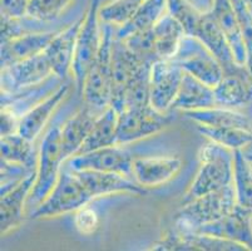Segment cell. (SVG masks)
Listing matches in <instances>:
<instances>
[{"label": "cell", "instance_id": "1", "mask_svg": "<svg viewBox=\"0 0 252 251\" xmlns=\"http://www.w3.org/2000/svg\"><path fill=\"white\" fill-rule=\"evenodd\" d=\"M200 167L182 205L233 183V151L210 141L200 149Z\"/></svg>", "mask_w": 252, "mask_h": 251}, {"label": "cell", "instance_id": "2", "mask_svg": "<svg viewBox=\"0 0 252 251\" xmlns=\"http://www.w3.org/2000/svg\"><path fill=\"white\" fill-rule=\"evenodd\" d=\"M102 43L94 63L84 79V103L98 112H103L111 106L112 101V44H113L114 25L102 23Z\"/></svg>", "mask_w": 252, "mask_h": 251}, {"label": "cell", "instance_id": "3", "mask_svg": "<svg viewBox=\"0 0 252 251\" xmlns=\"http://www.w3.org/2000/svg\"><path fill=\"white\" fill-rule=\"evenodd\" d=\"M236 206L237 199L232 183L183 204L176 214V226L178 231H196L198 227L228 215Z\"/></svg>", "mask_w": 252, "mask_h": 251}, {"label": "cell", "instance_id": "4", "mask_svg": "<svg viewBox=\"0 0 252 251\" xmlns=\"http://www.w3.org/2000/svg\"><path fill=\"white\" fill-rule=\"evenodd\" d=\"M92 200L94 199L75 171L63 166L56 186L32 213V217L40 220L75 213Z\"/></svg>", "mask_w": 252, "mask_h": 251}, {"label": "cell", "instance_id": "5", "mask_svg": "<svg viewBox=\"0 0 252 251\" xmlns=\"http://www.w3.org/2000/svg\"><path fill=\"white\" fill-rule=\"evenodd\" d=\"M62 123H53L44 133L38 155L36 166V179L28 202L38 206L56 186L64 163L63 149H62Z\"/></svg>", "mask_w": 252, "mask_h": 251}, {"label": "cell", "instance_id": "6", "mask_svg": "<svg viewBox=\"0 0 252 251\" xmlns=\"http://www.w3.org/2000/svg\"><path fill=\"white\" fill-rule=\"evenodd\" d=\"M99 0H91L88 10L83 17V24L78 34L72 74L78 93H82L84 79L94 63L102 43V28H99Z\"/></svg>", "mask_w": 252, "mask_h": 251}, {"label": "cell", "instance_id": "7", "mask_svg": "<svg viewBox=\"0 0 252 251\" xmlns=\"http://www.w3.org/2000/svg\"><path fill=\"white\" fill-rule=\"evenodd\" d=\"M172 61L176 62L186 73L215 87L223 75V66L202 41L193 36H187L181 40L180 48Z\"/></svg>", "mask_w": 252, "mask_h": 251}, {"label": "cell", "instance_id": "8", "mask_svg": "<svg viewBox=\"0 0 252 251\" xmlns=\"http://www.w3.org/2000/svg\"><path fill=\"white\" fill-rule=\"evenodd\" d=\"M173 117L168 112H159L152 106L126 108L118 113L117 143L127 144L151 137L171 124Z\"/></svg>", "mask_w": 252, "mask_h": 251}, {"label": "cell", "instance_id": "9", "mask_svg": "<svg viewBox=\"0 0 252 251\" xmlns=\"http://www.w3.org/2000/svg\"><path fill=\"white\" fill-rule=\"evenodd\" d=\"M136 156L128 151L125 144L103 147L83 155H74L65 160L63 166L74 171L95 170L103 172H116L133 179V161Z\"/></svg>", "mask_w": 252, "mask_h": 251}, {"label": "cell", "instance_id": "10", "mask_svg": "<svg viewBox=\"0 0 252 251\" xmlns=\"http://www.w3.org/2000/svg\"><path fill=\"white\" fill-rule=\"evenodd\" d=\"M52 75H54L52 66L43 52L6 68H1V92L17 93L34 88Z\"/></svg>", "mask_w": 252, "mask_h": 251}, {"label": "cell", "instance_id": "11", "mask_svg": "<svg viewBox=\"0 0 252 251\" xmlns=\"http://www.w3.org/2000/svg\"><path fill=\"white\" fill-rule=\"evenodd\" d=\"M185 71L172 59H157L151 69V106L159 112L172 109Z\"/></svg>", "mask_w": 252, "mask_h": 251}, {"label": "cell", "instance_id": "12", "mask_svg": "<svg viewBox=\"0 0 252 251\" xmlns=\"http://www.w3.org/2000/svg\"><path fill=\"white\" fill-rule=\"evenodd\" d=\"M134 54L125 40L116 36L114 33L113 44H112V101L111 106L116 108L117 112L125 109V96L130 79L133 78L139 67L144 63Z\"/></svg>", "mask_w": 252, "mask_h": 251}, {"label": "cell", "instance_id": "13", "mask_svg": "<svg viewBox=\"0 0 252 251\" xmlns=\"http://www.w3.org/2000/svg\"><path fill=\"white\" fill-rule=\"evenodd\" d=\"M219 107L237 109L252 101V75L246 66L233 63L223 68L221 80L214 87Z\"/></svg>", "mask_w": 252, "mask_h": 251}, {"label": "cell", "instance_id": "14", "mask_svg": "<svg viewBox=\"0 0 252 251\" xmlns=\"http://www.w3.org/2000/svg\"><path fill=\"white\" fill-rule=\"evenodd\" d=\"M196 232L233 241L252 250V211L237 205L228 215L198 227Z\"/></svg>", "mask_w": 252, "mask_h": 251}, {"label": "cell", "instance_id": "15", "mask_svg": "<svg viewBox=\"0 0 252 251\" xmlns=\"http://www.w3.org/2000/svg\"><path fill=\"white\" fill-rule=\"evenodd\" d=\"M151 250L175 251H240L245 246L233 241L215 238L196 231L169 232L161 241L152 245Z\"/></svg>", "mask_w": 252, "mask_h": 251}, {"label": "cell", "instance_id": "16", "mask_svg": "<svg viewBox=\"0 0 252 251\" xmlns=\"http://www.w3.org/2000/svg\"><path fill=\"white\" fill-rule=\"evenodd\" d=\"M82 24L83 17L68 25L67 28L57 32L49 45L45 48L44 53L52 66L53 73L59 79H65L69 73H72L77 38Z\"/></svg>", "mask_w": 252, "mask_h": 251}, {"label": "cell", "instance_id": "17", "mask_svg": "<svg viewBox=\"0 0 252 251\" xmlns=\"http://www.w3.org/2000/svg\"><path fill=\"white\" fill-rule=\"evenodd\" d=\"M36 179V170L32 171L20 181L18 185L1 195L0 202V226L1 236L14 231L22 226L24 221V205L28 201Z\"/></svg>", "mask_w": 252, "mask_h": 251}, {"label": "cell", "instance_id": "18", "mask_svg": "<svg viewBox=\"0 0 252 251\" xmlns=\"http://www.w3.org/2000/svg\"><path fill=\"white\" fill-rule=\"evenodd\" d=\"M182 169V161L173 156L136 157L133 179L143 187H157L175 179Z\"/></svg>", "mask_w": 252, "mask_h": 251}, {"label": "cell", "instance_id": "19", "mask_svg": "<svg viewBox=\"0 0 252 251\" xmlns=\"http://www.w3.org/2000/svg\"><path fill=\"white\" fill-rule=\"evenodd\" d=\"M75 174L83 181L93 199L111 196L117 193H133V195L146 193L143 186L137 183L134 179L116 172L82 170V171H75Z\"/></svg>", "mask_w": 252, "mask_h": 251}, {"label": "cell", "instance_id": "20", "mask_svg": "<svg viewBox=\"0 0 252 251\" xmlns=\"http://www.w3.org/2000/svg\"><path fill=\"white\" fill-rule=\"evenodd\" d=\"M68 91H69V86L62 84L56 91L48 94L44 100L27 110L19 119L18 133L34 142V140L43 132L50 117L54 113V110L59 107L64 97L67 96Z\"/></svg>", "mask_w": 252, "mask_h": 251}, {"label": "cell", "instance_id": "21", "mask_svg": "<svg viewBox=\"0 0 252 251\" xmlns=\"http://www.w3.org/2000/svg\"><path fill=\"white\" fill-rule=\"evenodd\" d=\"M57 32L58 31L28 33L1 41V49H0L1 68H6L11 64L43 53L54 38Z\"/></svg>", "mask_w": 252, "mask_h": 251}, {"label": "cell", "instance_id": "22", "mask_svg": "<svg viewBox=\"0 0 252 251\" xmlns=\"http://www.w3.org/2000/svg\"><path fill=\"white\" fill-rule=\"evenodd\" d=\"M100 113L102 112H98L86 105L77 113L62 123V149H63L64 160L77 155V152L86 142L95 119Z\"/></svg>", "mask_w": 252, "mask_h": 251}, {"label": "cell", "instance_id": "23", "mask_svg": "<svg viewBox=\"0 0 252 251\" xmlns=\"http://www.w3.org/2000/svg\"><path fill=\"white\" fill-rule=\"evenodd\" d=\"M210 10L212 11L215 19L217 20L222 32L227 38L235 62L241 66H246V45L232 0H214V5Z\"/></svg>", "mask_w": 252, "mask_h": 251}, {"label": "cell", "instance_id": "24", "mask_svg": "<svg viewBox=\"0 0 252 251\" xmlns=\"http://www.w3.org/2000/svg\"><path fill=\"white\" fill-rule=\"evenodd\" d=\"M212 107H219L214 87L185 72L180 92L172 109L189 112Z\"/></svg>", "mask_w": 252, "mask_h": 251}, {"label": "cell", "instance_id": "25", "mask_svg": "<svg viewBox=\"0 0 252 251\" xmlns=\"http://www.w3.org/2000/svg\"><path fill=\"white\" fill-rule=\"evenodd\" d=\"M193 36L200 39L203 44L214 53L215 57L221 62L223 68L236 63L227 38L222 32L221 27L215 19L214 14L211 10L202 13V17H201L200 23L197 25Z\"/></svg>", "mask_w": 252, "mask_h": 251}, {"label": "cell", "instance_id": "26", "mask_svg": "<svg viewBox=\"0 0 252 251\" xmlns=\"http://www.w3.org/2000/svg\"><path fill=\"white\" fill-rule=\"evenodd\" d=\"M117 128H118V112L116 108L109 106L95 119L91 133L87 137L83 146L77 152V155H83L87 152L95 151L103 147L118 144Z\"/></svg>", "mask_w": 252, "mask_h": 251}, {"label": "cell", "instance_id": "27", "mask_svg": "<svg viewBox=\"0 0 252 251\" xmlns=\"http://www.w3.org/2000/svg\"><path fill=\"white\" fill-rule=\"evenodd\" d=\"M155 52L157 59H172L180 48L186 32L181 23L167 11L153 27Z\"/></svg>", "mask_w": 252, "mask_h": 251}, {"label": "cell", "instance_id": "28", "mask_svg": "<svg viewBox=\"0 0 252 251\" xmlns=\"http://www.w3.org/2000/svg\"><path fill=\"white\" fill-rule=\"evenodd\" d=\"M185 116L201 126L208 127H240L251 130V122L246 114L224 107H212L206 109L183 112Z\"/></svg>", "mask_w": 252, "mask_h": 251}, {"label": "cell", "instance_id": "29", "mask_svg": "<svg viewBox=\"0 0 252 251\" xmlns=\"http://www.w3.org/2000/svg\"><path fill=\"white\" fill-rule=\"evenodd\" d=\"M167 13V0H143L134 17L122 27H117L116 36L126 39L138 32L150 31Z\"/></svg>", "mask_w": 252, "mask_h": 251}, {"label": "cell", "instance_id": "30", "mask_svg": "<svg viewBox=\"0 0 252 251\" xmlns=\"http://www.w3.org/2000/svg\"><path fill=\"white\" fill-rule=\"evenodd\" d=\"M39 152L35 151L33 141L23 137L18 132L1 136V160L20 165L28 170H36Z\"/></svg>", "mask_w": 252, "mask_h": 251}, {"label": "cell", "instance_id": "31", "mask_svg": "<svg viewBox=\"0 0 252 251\" xmlns=\"http://www.w3.org/2000/svg\"><path fill=\"white\" fill-rule=\"evenodd\" d=\"M233 187L238 206L252 211V163L242 149L233 151Z\"/></svg>", "mask_w": 252, "mask_h": 251}, {"label": "cell", "instance_id": "32", "mask_svg": "<svg viewBox=\"0 0 252 251\" xmlns=\"http://www.w3.org/2000/svg\"><path fill=\"white\" fill-rule=\"evenodd\" d=\"M153 62H144L130 79L125 96L126 108L151 106V69Z\"/></svg>", "mask_w": 252, "mask_h": 251}, {"label": "cell", "instance_id": "33", "mask_svg": "<svg viewBox=\"0 0 252 251\" xmlns=\"http://www.w3.org/2000/svg\"><path fill=\"white\" fill-rule=\"evenodd\" d=\"M197 130L210 141L230 148L242 149L252 142V131L240 127H208L197 124Z\"/></svg>", "mask_w": 252, "mask_h": 251}, {"label": "cell", "instance_id": "34", "mask_svg": "<svg viewBox=\"0 0 252 251\" xmlns=\"http://www.w3.org/2000/svg\"><path fill=\"white\" fill-rule=\"evenodd\" d=\"M142 3L143 0H112L99 6V20L104 24L122 27L134 17Z\"/></svg>", "mask_w": 252, "mask_h": 251}, {"label": "cell", "instance_id": "35", "mask_svg": "<svg viewBox=\"0 0 252 251\" xmlns=\"http://www.w3.org/2000/svg\"><path fill=\"white\" fill-rule=\"evenodd\" d=\"M74 0H29L27 17L42 23H52L58 19Z\"/></svg>", "mask_w": 252, "mask_h": 251}, {"label": "cell", "instance_id": "36", "mask_svg": "<svg viewBox=\"0 0 252 251\" xmlns=\"http://www.w3.org/2000/svg\"><path fill=\"white\" fill-rule=\"evenodd\" d=\"M167 11L176 18L187 36H194L203 11H200L189 0H167Z\"/></svg>", "mask_w": 252, "mask_h": 251}, {"label": "cell", "instance_id": "37", "mask_svg": "<svg viewBox=\"0 0 252 251\" xmlns=\"http://www.w3.org/2000/svg\"><path fill=\"white\" fill-rule=\"evenodd\" d=\"M152 29L138 32V33L127 36L126 39H122V40H125L127 47L143 61H157L155 52V36H153Z\"/></svg>", "mask_w": 252, "mask_h": 251}, {"label": "cell", "instance_id": "38", "mask_svg": "<svg viewBox=\"0 0 252 251\" xmlns=\"http://www.w3.org/2000/svg\"><path fill=\"white\" fill-rule=\"evenodd\" d=\"M73 222L79 234L83 236H91L97 231L98 226H99V215L94 209L86 205L75 211Z\"/></svg>", "mask_w": 252, "mask_h": 251}, {"label": "cell", "instance_id": "39", "mask_svg": "<svg viewBox=\"0 0 252 251\" xmlns=\"http://www.w3.org/2000/svg\"><path fill=\"white\" fill-rule=\"evenodd\" d=\"M29 0H1V17H27Z\"/></svg>", "mask_w": 252, "mask_h": 251}, {"label": "cell", "instance_id": "40", "mask_svg": "<svg viewBox=\"0 0 252 251\" xmlns=\"http://www.w3.org/2000/svg\"><path fill=\"white\" fill-rule=\"evenodd\" d=\"M19 119L20 117L10 108L1 107V136H8L18 132Z\"/></svg>", "mask_w": 252, "mask_h": 251}, {"label": "cell", "instance_id": "41", "mask_svg": "<svg viewBox=\"0 0 252 251\" xmlns=\"http://www.w3.org/2000/svg\"><path fill=\"white\" fill-rule=\"evenodd\" d=\"M245 3H246L247 9H249V11L251 13V15H252V0H245Z\"/></svg>", "mask_w": 252, "mask_h": 251}, {"label": "cell", "instance_id": "42", "mask_svg": "<svg viewBox=\"0 0 252 251\" xmlns=\"http://www.w3.org/2000/svg\"><path fill=\"white\" fill-rule=\"evenodd\" d=\"M246 157L249 158V161H250V162L252 163V153H249V155H246Z\"/></svg>", "mask_w": 252, "mask_h": 251}]
</instances>
